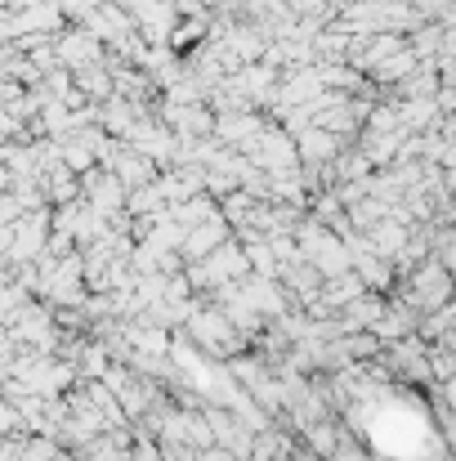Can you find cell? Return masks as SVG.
<instances>
[{
    "label": "cell",
    "instance_id": "6da1fadb",
    "mask_svg": "<svg viewBox=\"0 0 456 461\" xmlns=\"http://www.w3.org/2000/svg\"><path fill=\"white\" fill-rule=\"evenodd\" d=\"M300 149H304V161H308V166L331 161L335 149H340V135H331V131H313V135H304L300 140Z\"/></svg>",
    "mask_w": 456,
    "mask_h": 461
}]
</instances>
